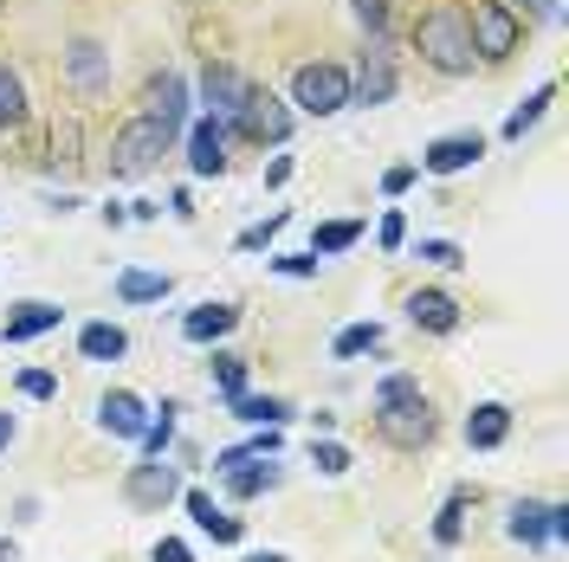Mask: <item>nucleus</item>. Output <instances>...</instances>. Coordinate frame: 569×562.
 <instances>
[{
    "label": "nucleus",
    "instance_id": "1",
    "mask_svg": "<svg viewBox=\"0 0 569 562\" xmlns=\"http://www.w3.org/2000/svg\"><path fill=\"white\" fill-rule=\"evenodd\" d=\"M369 414H376V433L401 446V453H415L427 446L433 433H440V414H433V401H427L421 375H408V369H395L376 382V401H369Z\"/></svg>",
    "mask_w": 569,
    "mask_h": 562
},
{
    "label": "nucleus",
    "instance_id": "2",
    "mask_svg": "<svg viewBox=\"0 0 569 562\" xmlns=\"http://www.w3.org/2000/svg\"><path fill=\"white\" fill-rule=\"evenodd\" d=\"M415 52L447 78L472 71V33H466V7L460 0H433L421 20H415Z\"/></svg>",
    "mask_w": 569,
    "mask_h": 562
},
{
    "label": "nucleus",
    "instance_id": "3",
    "mask_svg": "<svg viewBox=\"0 0 569 562\" xmlns=\"http://www.w3.org/2000/svg\"><path fill=\"white\" fill-rule=\"evenodd\" d=\"M466 33H472V59H511L518 52V39H525V13L511 7V0H472V13H466Z\"/></svg>",
    "mask_w": 569,
    "mask_h": 562
},
{
    "label": "nucleus",
    "instance_id": "4",
    "mask_svg": "<svg viewBox=\"0 0 569 562\" xmlns=\"http://www.w3.org/2000/svg\"><path fill=\"white\" fill-rule=\"evenodd\" d=\"M284 104L305 110V117H337V110H350V71L323 66V59L298 66L291 71V98H284Z\"/></svg>",
    "mask_w": 569,
    "mask_h": 562
},
{
    "label": "nucleus",
    "instance_id": "5",
    "mask_svg": "<svg viewBox=\"0 0 569 562\" xmlns=\"http://www.w3.org/2000/svg\"><path fill=\"white\" fill-rule=\"evenodd\" d=\"M505 536L511 543H569V504H543V498H518L511 511H505Z\"/></svg>",
    "mask_w": 569,
    "mask_h": 562
},
{
    "label": "nucleus",
    "instance_id": "6",
    "mask_svg": "<svg viewBox=\"0 0 569 562\" xmlns=\"http://www.w3.org/2000/svg\"><path fill=\"white\" fill-rule=\"evenodd\" d=\"M169 142H176V130H162L156 117H137L123 137H117V155H110V175H149L162 155H169Z\"/></svg>",
    "mask_w": 569,
    "mask_h": 562
},
{
    "label": "nucleus",
    "instance_id": "7",
    "mask_svg": "<svg viewBox=\"0 0 569 562\" xmlns=\"http://www.w3.org/2000/svg\"><path fill=\"white\" fill-rule=\"evenodd\" d=\"M291 123H298V110L284 104L279 91H247V104H240V117H233V130H240L247 142H272V149L291 137Z\"/></svg>",
    "mask_w": 569,
    "mask_h": 562
},
{
    "label": "nucleus",
    "instance_id": "8",
    "mask_svg": "<svg viewBox=\"0 0 569 562\" xmlns=\"http://www.w3.org/2000/svg\"><path fill=\"white\" fill-rule=\"evenodd\" d=\"M213 472H220V485H227L233 498H266L272 485H279V465L240 453V446H227V453L213 459Z\"/></svg>",
    "mask_w": 569,
    "mask_h": 562
},
{
    "label": "nucleus",
    "instance_id": "9",
    "mask_svg": "<svg viewBox=\"0 0 569 562\" xmlns=\"http://www.w3.org/2000/svg\"><path fill=\"white\" fill-rule=\"evenodd\" d=\"M479 162H486V137H479V130L433 137L421 149V169H427V175H466V169H479Z\"/></svg>",
    "mask_w": 569,
    "mask_h": 562
},
{
    "label": "nucleus",
    "instance_id": "10",
    "mask_svg": "<svg viewBox=\"0 0 569 562\" xmlns=\"http://www.w3.org/2000/svg\"><path fill=\"white\" fill-rule=\"evenodd\" d=\"M401 311H408V323L427 330V337H453V330L466 323V311H460V298H453V291H408V298H401Z\"/></svg>",
    "mask_w": 569,
    "mask_h": 562
},
{
    "label": "nucleus",
    "instance_id": "11",
    "mask_svg": "<svg viewBox=\"0 0 569 562\" xmlns=\"http://www.w3.org/2000/svg\"><path fill=\"white\" fill-rule=\"evenodd\" d=\"M247 78L233 66H208L201 71V117H220L227 130H233V117H240V104H247Z\"/></svg>",
    "mask_w": 569,
    "mask_h": 562
},
{
    "label": "nucleus",
    "instance_id": "12",
    "mask_svg": "<svg viewBox=\"0 0 569 562\" xmlns=\"http://www.w3.org/2000/svg\"><path fill=\"white\" fill-rule=\"evenodd\" d=\"M123 498H130V504H142V511H156V504L181 498L176 465H162V459H142V465H130V479H123Z\"/></svg>",
    "mask_w": 569,
    "mask_h": 562
},
{
    "label": "nucleus",
    "instance_id": "13",
    "mask_svg": "<svg viewBox=\"0 0 569 562\" xmlns=\"http://www.w3.org/2000/svg\"><path fill=\"white\" fill-rule=\"evenodd\" d=\"M395 98V59L389 52H382V39H376V46H369V52H362V71H356L350 78V104H389Z\"/></svg>",
    "mask_w": 569,
    "mask_h": 562
},
{
    "label": "nucleus",
    "instance_id": "14",
    "mask_svg": "<svg viewBox=\"0 0 569 562\" xmlns=\"http://www.w3.org/2000/svg\"><path fill=\"white\" fill-rule=\"evenodd\" d=\"M98 426H104L110 440H137L142 426H149V401L130 394V388H110L104 401H98Z\"/></svg>",
    "mask_w": 569,
    "mask_h": 562
},
{
    "label": "nucleus",
    "instance_id": "15",
    "mask_svg": "<svg viewBox=\"0 0 569 562\" xmlns=\"http://www.w3.org/2000/svg\"><path fill=\"white\" fill-rule=\"evenodd\" d=\"M142 117H156L162 130H181V123H188V78L162 71V78L142 91Z\"/></svg>",
    "mask_w": 569,
    "mask_h": 562
},
{
    "label": "nucleus",
    "instance_id": "16",
    "mask_svg": "<svg viewBox=\"0 0 569 562\" xmlns=\"http://www.w3.org/2000/svg\"><path fill=\"white\" fill-rule=\"evenodd\" d=\"M227 137H233V130H227L220 117H201V123L188 130V169H194V175H220V169H227Z\"/></svg>",
    "mask_w": 569,
    "mask_h": 562
},
{
    "label": "nucleus",
    "instance_id": "17",
    "mask_svg": "<svg viewBox=\"0 0 569 562\" xmlns=\"http://www.w3.org/2000/svg\"><path fill=\"white\" fill-rule=\"evenodd\" d=\"M511 440V408L505 401H479L472 414H466V446L472 453H498Z\"/></svg>",
    "mask_w": 569,
    "mask_h": 562
},
{
    "label": "nucleus",
    "instance_id": "18",
    "mask_svg": "<svg viewBox=\"0 0 569 562\" xmlns=\"http://www.w3.org/2000/svg\"><path fill=\"white\" fill-rule=\"evenodd\" d=\"M59 323H66V311H59V304H46V298H27L20 311L0 323V343H33V337L59 330Z\"/></svg>",
    "mask_w": 569,
    "mask_h": 562
},
{
    "label": "nucleus",
    "instance_id": "19",
    "mask_svg": "<svg viewBox=\"0 0 569 562\" xmlns=\"http://www.w3.org/2000/svg\"><path fill=\"white\" fill-rule=\"evenodd\" d=\"M233 330H240V304H227V298H220V304H194V311L181 317V337H188V343H220V337H233Z\"/></svg>",
    "mask_w": 569,
    "mask_h": 562
},
{
    "label": "nucleus",
    "instance_id": "20",
    "mask_svg": "<svg viewBox=\"0 0 569 562\" xmlns=\"http://www.w3.org/2000/svg\"><path fill=\"white\" fill-rule=\"evenodd\" d=\"M66 78L78 84V91H104V84H110V52L98 46V39H71Z\"/></svg>",
    "mask_w": 569,
    "mask_h": 562
},
{
    "label": "nucleus",
    "instance_id": "21",
    "mask_svg": "<svg viewBox=\"0 0 569 562\" xmlns=\"http://www.w3.org/2000/svg\"><path fill=\"white\" fill-rule=\"evenodd\" d=\"M78 355H84V362H123V355H130V330L110 323V317H98V323L78 330Z\"/></svg>",
    "mask_w": 569,
    "mask_h": 562
},
{
    "label": "nucleus",
    "instance_id": "22",
    "mask_svg": "<svg viewBox=\"0 0 569 562\" xmlns=\"http://www.w3.org/2000/svg\"><path fill=\"white\" fill-rule=\"evenodd\" d=\"M181 504H188L194 530H201V536H213V543H240V536H247V524H240V518H227L208 492H181Z\"/></svg>",
    "mask_w": 569,
    "mask_h": 562
},
{
    "label": "nucleus",
    "instance_id": "23",
    "mask_svg": "<svg viewBox=\"0 0 569 562\" xmlns=\"http://www.w3.org/2000/svg\"><path fill=\"white\" fill-rule=\"evenodd\" d=\"M227 414L247 426H284L291 421V401H279V394H233L227 401Z\"/></svg>",
    "mask_w": 569,
    "mask_h": 562
},
{
    "label": "nucleus",
    "instance_id": "24",
    "mask_svg": "<svg viewBox=\"0 0 569 562\" xmlns=\"http://www.w3.org/2000/svg\"><path fill=\"white\" fill-rule=\"evenodd\" d=\"M169 291H176L169 272H137V265H130V272H117V298H123V304H162Z\"/></svg>",
    "mask_w": 569,
    "mask_h": 562
},
{
    "label": "nucleus",
    "instance_id": "25",
    "mask_svg": "<svg viewBox=\"0 0 569 562\" xmlns=\"http://www.w3.org/2000/svg\"><path fill=\"white\" fill-rule=\"evenodd\" d=\"M550 104H557V84L543 78V84H537L531 98H525V104H518L511 117H505V130H498V137H505V142H525V130H537V117H543Z\"/></svg>",
    "mask_w": 569,
    "mask_h": 562
},
{
    "label": "nucleus",
    "instance_id": "26",
    "mask_svg": "<svg viewBox=\"0 0 569 562\" xmlns=\"http://www.w3.org/2000/svg\"><path fill=\"white\" fill-rule=\"evenodd\" d=\"M176 401H162V408H149V426L137 433V446H142V459H162L169 446H176Z\"/></svg>",
    "mask_w": 569,
    "mask_h": 562
},
{
    "label": "nucleus",
    "instance_id": "27",
    "mask_svg": "<svg viewBox=\"0 0 569 562\" xmlns=\"http://www.w3.org/2000/svg\"><path fill=\"white\" fill-rule=\"evenodd\" d=\"M362 240V220H323L318 233H311V259H337V252H350Z\"/></svg>",
    "mask_w": 569,
    "mask_h": 562
},
{
    "label": "nucleus",
    "instance_id": "28",
    "mask_svg": "<svg viewBox=\"0 0 569 562\" xmlns=\"http://www.w3.org/2000/svg\"><path fill=\"white\" fill-rule=\"evenodd\" d=\"M362 350H382V323H343V330L330 337V355H337V362H350V355H362Z\"/></svg>",
    "mask_w": 569,
    "mask_h": 562
},
{
    "label": "nucleus",
    "instance_id": "29",
    "mask_svg": "<svg viewBox=\"0 0 569 562\" xmlns=\"http://www.w3.org/2000/svg\"><path fill=\"white\" fill-rule=\"evenodd\" d=\"M208 375H213V388H220V401H233V394H247V355H233V350H213Z\"/></svg>",
    "mask_w": 569,
    "mask_h": 562
},
{
    "label": "nucleus",
    "instance_id": "30",
    "mask_svg": "<svg viewBox=\"0 0 569 562\" xmlns=\"http://www.w3.org/2000/svg\"><path fill=\"white\" fill-rule=\"evenodd\" d=\"M13 123H27V84H20V71L0 59V130H13Z\"/></svg>",
    "mask_w": 569,
    "mask_h": 562
},
{
    "label": "nucleus",
    "instance_id": "31",
    "mask_svg": "<svg viewBox=\"0 0 569 562\" xmlns=\"http://www.w3.org/2000/svg\"><path fill=\"white\" fill-rule=\"evenodd\" d=\"M466 504H472L466 492H453L447 504H440V518H433V543H440V550H460V536H466Z\"/></svg>",
    "mask_w": 569,
    "mask_h": 562
},
{
    "label": "nucleus",
    "instance_id": "32",
    "mask_svg": "<svg viewBox=\"0 0 569 562\" xmlns=\"http://www.w3.org/2000/svg\"><path fill=\"white\" fill-rule=\"evenodd\" d=\"M415 259H421V265H440V272H460L466 247H460V240H421V247H415Z\"/></svg>",
    "mask_w": 569,
    "mask_h": 562
},
{
    "label": "nucleus",
    "instance_id": "33",
    "mask_svg": "<svg viewBox=\"0 0 569 562\" xmlns=\"http://www.w3.org/2000/svg\"><path fill=\"white\" fill-rule=\"evenodd\" d=\"M311 465H318L323 479H343V472H350V446H337V440H311Z\"/></svg>",
    "mask_w": 569,
    "mask_h": 562
},
{
    "label": "nucleus",
    "instance_id": "34",
    "mask_svg": "<svg viewBox=\"0 0 569 562\" xmlns=\"http://www.w3.org/2000/svg\"><path fill=\"white\" fill-rule=\"evenodd\" d=\"M350 13H356V27H362L369 39L389 33V0H350Z\"/></svg>",
    "mask_w": 569,
    "mask_h": 562
},
{
    "label": "nucleus",
    "instance_id": "35",
    "mask_svg": "<svg viewBox=\"0 0 569 562\" xmlns=\"http://www.w3.org/2000/svg\"><path fill=\"white\" fill-rule=\"evenodd\" d=\"M284 220H291V213H266V220H259V227H247V233H240V240H233V247H240V252H259V247H266V240H279V233H284Z\"/></svg>",
    "mask_w": 569,
    "mask_h": 562
},
{
    "label": "nucleus",
    "instance_id": "36",
    "mask_svg": "<svg viewBox=\"0 0 569 562\" xmlns=\"http://www.w3.org/2000/svg\"><path fill=\"white\" fill-rule=\"evenodd\" d=\"M20 394L27 401H59V375L52 369H20Z\"/></svg>",
    "mask_w": 569,
    "mask_h": 562
},
{
    "label": "nucleus",
    "instance_id": "37",
    "mask_svg": "<svg viewBox=\"0 0 569 562\" xmlns=\"http://www.w3.org/2000/svg\"><path fill=\"white\" fill-rule=\"evenodd\" d=\"M376 247H382V252H401V247H408V213H401V208L382 213V227H376Z\"/></svg>",
    "mask_w": 569,
    "mask_h": 562
},
{
    "label": "nucleus",
    "instance_id": "38",
    "mask_svg": "<svg viewBox=\"0 0 569 562\" xmlns=\"http://www.w3.org/2000/svg\"><path fill=\"white\" fill-rule=\"evenodd\" d=\"M318 265L323 259H311V252H279V259H272L279 279H318Z\"/></svg>",
    "mask_w": 569,
    "mask_h": 562
},
{
    "label": "nucleus",
    "instance_id": "39",
    "mask_svg": "<svg viewBox=\"0 0 569 562\" xmlns=\"http://www.w3.org/2000/svg\"><path fill=\"white\" fill-rule=\"evenodd\" d=\"M149 562H194V550H188L181 536H156V550H149Z\"/></svg>",
    "mask_w": 569,
    "mask_h": 562
},
{
    "label": "nucleus",
    "instance_id": "40",
    "mask_svg": "<svg viewBox=\"0 0 569 562\" xmlns=\"http://www.w3.org/2000/svg\"><path fill=\"white\" fill-rule=\"evenodd\" d=\"M415 175H421L415 162H401V169H389V175H382V194H408V188H415Z\"/></svg>",
    "mask_w": 569,
    "mask_h": 562
},
{
    "label": "nucleus",
    "instance_id": "41",
    "mask_svg": "<svg viewBox=\"0 0 569 562\" xmlns=\"http://www.w3.org/2000/svg\"><path fill=\"white\" fill-rule=\"evenodd\" d=\"M525 7H531L537 20H550V27H557V20H563V0H525Z\"/></svg>",
    "mask_w": 569,
    "mask_h": 562
},
{
    "label": "nucleus",
    "instance_id": "42",
    "mask_svg": "<svg viewBox=\"0 0 569 562\" xmlns=\"http://www.w3.org/2000/svg\"><path fill=\"white\" fill-rule=\"evenodd\" d=\"M291 169H298V162H291V155H279V162L266 169V188H284V181H291Z\"/></svg>",
    "mask_w": 569,
    "mask_h": 562
},
{
    "label": "nucleus",
    "instance_id": "43",
    "mask_svg": "<svg viewBox=\"0 0 569 562\" xmlns=\"http://www.w3.org/2000/svg\"><path fill=\"white\" fill-rule=\"evenodd\" d=\"M13 446V414H0V453Z\"/></svg>",
    "mask_w": 569,
    "mask_h": 562
},
{
    "label": "nucleus",
    "instance_id": "44",
    "mask_svg": "<svg viewBox=\"0 0 569 562\" xmlns=\"http://www.w3.org/2000/svg\"><path fill=\"white\" fill-rule=\"evenodd\" d=\"M247 562H291V556H279V550H252Z\"/></svg>",
    "mask_w": 569,
    "mask_h": 562
},
{
    "label": "nucleus",
    "instance_id": "45",
    "mask_svg": "<svg viewBox=\"0 0 569 562\" xmlns=\"http://www.w3.org/2000/svg\"><path fill=\"white\" fill-rule=\"evenodd\" d=\"M0 562H20V550H13V543H7V536H0Z\"/></svg>",
    "mask_w": 569,
    "mask_h": 562
}]
</instances>
